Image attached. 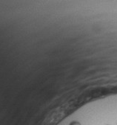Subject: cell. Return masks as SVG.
I'll return each instance as SVG.
<instances>
[{"label": "cell", "instance_id": "6da1fadb", "mask_svg": "<svg viewBox=\"0 0 117 125\" xmlns=\"http://www.w3.org/2000/svg\"><path fill=\"white\" fill-rule=\"evenodd\" d=\"M70 125H81L79 122L78 121H73L70 124Z\"/></svg>", "mask_w": 117, "mask_h": 125}]
</instances>
